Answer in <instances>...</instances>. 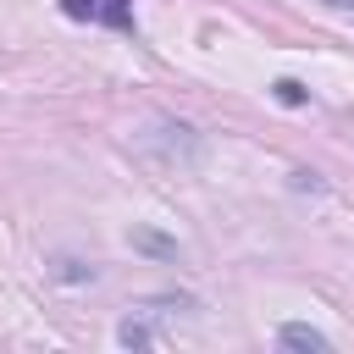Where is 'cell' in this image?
Returning a JSON list of instances; mask_svg holds the SVG:
<instances>
[{
  "label": "cell",
  "instance_id": "cell-2",
  "mask_svg": "<svg viewBox=\"0 0 354 354\" xmlns=\"http://www.w3.org/2000/svg\"><path fill=\"white\" fill-rule=\"evenodd\" d=\"M277 343H282V348H304V354H326V348H332L326 332H315V326H304V321H288V326L277 332Z\"/></svg>",
  "mask_w": 354,
  "mask_h": 354
},
{
  "label": "cell",
  "instance_id": "cell-1",
  "mask_svg": "<svg viewBox=\"0 0 354 354\" xmlns=\"http://www.w3.org/2000/svg\"><path fill=\"white\" fill-rule=\"evenodd\" d=\"M61 11L77 17V22H100V28L133 33V0H61Z\"/></svg>",
  "mask_w": 354,
  "mask_h": 354
},
{
  "label": "cell",
  "instance_id": "cell-3",
  "mask_svg": "<svg viewBox=\"0 0 354 354\" xmlns=\"http://www.w3.org/2000/svg\"><path fill=\"white\" fill-rule=\"evenodd\" d=\"M277 100H282V105H299V100H304V88H299L293 77H282V83H277Z\"/></svg>",
  "mask_w": 354,
  "mask_h": 354
},
{
  "label": "cell",
  "instance_id": "cell-4",
  "mask_svg": "<svg viewBox=\"0 0 354 354\" xmlns=\"http://www.w3.org/2000/svg\"><path fill=\"white\" fill-rule=\"evenodd\" d=\"M326 6H337V11H348V17H354V0H326Z\"/></svg>",
  "mask_w": 354,
  "mask_h": 354
}]
</instances>
